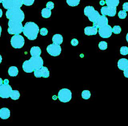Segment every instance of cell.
<instances>
[{"instance_id":"obj_33","label":"cell","mask_w":128,"mask_h":126,"mask_svg":"<svg viewBox=\"0 0 128 126\" xmlns=\"http://www.w3.org/2000/svg\"><path fill=\"white\" fill-rule=\"evenodd\" d=\"M78 41L76 38H73L71 40V44L72 46H77L78 45Z\"/></svg>"},{"instance_id":"obj_3","label":"cell","mask_w":128,"mask_h":126,"mask_svg":"<svg viewBox=\"0 0 128 126\" xmlns=\"http://www.w3.org/2000/svg\"><path fill=\"white\" fill-rule=\"evenodd\" d=\"M6 17L9 20L22 22L24 19V14L20 8L8 9L6 13Z\"/></svg>"},{"instance_id":"obj_36","label":"cell","mask_w":128,"mask_h":126,"mask_svg":"<svg viewBox=\"0 0 128 126\" xmlns=\"http://www.w3.org/2000/svg\"><path fill=\"white\" fill-rule=\"evenodd\" d=\"M2 11L1 8H0V18L2 16Z\"/></svg>"},{"instance_id":"obj_8","label":"cell","mask_w":128,"mask_h":126,"mask_svg":"<svg viewBox=\"0 0 128 126\" xmlns=\"http://www.w3.org/2000/svg\"><path fill=\"white\" fill-rule=\"evenodd\" d=\"M10 44L14 48H21L24 44V39L20 35H14L10 39Z\"/></svg>"},{"instance_id":"obj_21","label":"cell","mask_w":128,"mask_h":126,"mask_svg":"<svg viewBox=\"0 0 128 126\" xmlns=\"http://www.w3.org/2000/svg\"><path fill=\"white\" fill-rule=\"evenodd\" d=\"M105 2L108 6L116 7L120 3V0H106Z\"/></svg>"},{"instance_id":"obj_14","label":"cell","mask_w":128,"mask_h":126,"mask_svg":"<svg viewBox=\"0 0 128 126\" xmlns=\"http://www.w3.org/2000/svg\"><path fill=\"white\" fill-rule=\"evenodd\" d=\"M106 24H108V19L104 15H100L96 21L93 22V26L96 28L102 27Z\"/></svg>"},{"instance_id":"obj_40","label":"cell","mask_w":128,"mask_h":126,"mask_svg":"<svg viewBox=\"0 0 128 126\" xmlns=\"http://www.w3.org/2000/svg\"><path fill=\"white\" fill-rule=\"evenodd\" d=\"M1 32H2V27L0 25V36L1 35Z\"/></svg>"},{"instance_id":"obj_28","label":"cell","mask_w":128,"mask_h":126,"mask_svg":"<svg viewBox=\"0 0 128 126\" xmlns=\"http://www.w3.org/2000/svg\"><path fill=\"white\" fill-rule=\"evenodd\" d=\"M120 53L122 55L128 54V47L126 46H122L120 48Z\"/></svg>"},{"instance_id":"obj_34","label":"cell","mask_w":128,"mask_h":126,"mask_svg":"<svg viewBox=\"0 0 128 126\" xmlns=\"http://www.w3.org/2000/svg\"><path fill=\"white\" fill-rule=\"evenodd\" d=\"M122 8L125 11H128V2H124L122 4Z\"/></svg>"},{"instance_id":"obj_13","label":"cell","mask_w":128,"mask_h":126,"mask_svg":"<svg viewBox=\"0 0 128 126\" xmlns=\"http://www.w3.org/2000/svg\"><path fill=\"white\" fill-rule=\"evenodd\" d=\"M34 75L36 78H48L50 76V72L47 67L42 66L40 69L34 71Z\"/></svg>"},{"instance_id":"obj_19","label":"cell","mask_w":128,"mask_h":126,"mask_svg":"<svg viewBox=\"0 0 128 126\" xmlns=\"http://www.w3.org/2000/svg\"><path fill=\"white\" fill-rule=\"evenodd\" d=\"M52 41L54 44L60 45L63 42V37L60 34H56L52 36Z\"/></svg>"},{"instance_id":"obj_37","label":"cell","mask_w":128,"mask_h":126,"mask_svg":"<svg viewBox=\"0 0 128 126\" xmlns=\"http://www.w3.org/2000/svg\"><path fill=\"white\" fill-rule=\"evenodd\" d=\"M3 83V81L2 80V79L1 78H0V86H1L2 84Z\"/></svg>"},{"instance_id":"obj_35","label":"cell","mask_w":128,"mask_h":126,"mask_svg":"<svg viewBox=\"0 0 128 126\" xmlns=\"http://www.w3.org/2000/svg\"><path fill=\"white\" fill-rule=\"evenodd\" d=\"M124 75L125 77L128 78V68L124 71Z\"/></svg>"},{"instance_id":"obj_9","label":"cell","mask_w":128,"mask_h":126,"mask_svg":"<svg viewBox=\"0 0 128 126\" xmlns=\"http://www.w3.org/2000/svg\"><path fill=\"white\" fill-rule=\"evenodd\" d=\"M46 51L50 55L52 56H58L61 53L62 48L60 45L52 43L47 46Z\"/></svg>"},{"instance_id":"obj_17","label":"cell","mask_w":128,"mask_h":126,"mask_svg":"<svg viewBox=\"0 0 128 126\" xmlns=\"http://www.w3.org/2000/svg\"><path fill=\"white\" fill-rule=\"evenodd\" d=\"M10 117V111L8 108H2L0 109V118L2 120L8 119Z\"/></svg>"},{"instance_id":"obj_6","label":"cell","mask_w":128,"mask_h":126,"mask_svg":"<svg viewBox=\"0 0 128 126\" xmlns=\"http://www.w3.org/2000/svg\"><path fill=\"white\" fill-rule=\"evenodd\" d=\"M3 7L6 9L20 8L23 4L22 0H4L2 2Z\"/></svg>"},{"instance_id":"obj_20","label":"cell","mask_w":128,"mask_h":126,"mask_svg":"<svg viewBox=\"0 0 128 126\" xmlns=\"http://www.w3.org/2000/svg\"><path fill=\"white\" fill-rule=\"evenodd\" d=\"M18 70L16 66H11L8 68V74L12 77H15L18 75Z\"/></svg>"},{"instance_id":"obj_39","label":"cell","mask_w":128,"mask_h":126,"mask_svg":"<svg viewBox=\"0 0 128 126\" xmlns=\"http://www.w3.org/2000/svg\"><path fill=\"white\" fill-rule=\"evenodd\" d=\"M2 56L0 55V63L2 62Z\"/></svg>"},{"instance_id":"obj_29","label":"cell","mask_w":128,"mask_h":126,"mask_svg":"<svg viewBox=\"0 0 128 126\" xmlns=\"http://www.w3.org/2000/svg\"><path fill=\"white\" fill-rule=\"evenodd\" d=\"M127 15L126 11L124 10H120L118 13V16L120 19H124Z\"/></svg>"},{"instance_id":"obj_31","label":"cell","mask_w":128,"mask_h":126,"mask_svg":"<svg viewBox=\"0 0 128 126\" xmlns=\"http://www.w3.org/2000/svg\"><path fill=\"white\" fill-rule=\"evenodd\" d=\"M40 34L42 36H46L48 34V29L46 28H44V27H43V28H42L40 29Z\"/></svg>"},{"instance_id":"obj_26","label":"cell","mask_w":128,"mask_h":126,"mask_svg":"<svg viewBox=\"0 0 128 126\" xmlns=\"http://www.w3.org/2000/svg\"><path fill=\"white\" fill-rule=\"evenodd\" d=\"M98 48L102 50H104L108 48V43L106 41H100L98 43Z\"/></svg>"},{"instance_id":"obj_27","label":"cell","mask_w":128,"mask_h":126,"mask_svg":"<svg viewBox=\"0 0 128 126\" xmlns=\"http://www.w3.org/2000/svg\"><path fill=\"white\" fill-rule=\"evenodd\" d=\"M121 28L119 25H115L112 28V32L116 34H120L121 32Z\"/></svg>"},{"instance_id":"obj_15","label":"cell","mask_w":128,"mask_h":126,"mask_svg":"<svg viewBox=\"0 0 128 126\" xmlns=\"http://www.w3.org/2000/svg\"><path fill=\"white\" fill-rule=\"evenodd\" d=\"M98 32V28L94 26H87L84 29V32L86 35L90 36L97 34Z\"/></svg>"},{"instance_id":"obj_12","label":"cell","mask_w":128,"mask_h":126,"mask_svg":"<svg viewBox=\"0 0 128 126\" xmlns=\"http://www.w3.org/2000/svg\"><path fill=\"white\" fill-rule=\"evenodd\" d=\"M100 12L102 15H108L110 17L115 16L116 13V7H110V6H103L100 9Z\"/></svg>"},{"instance_id":"obj_24","label":"cell","mask_w":128,"mask_h":126,"mask_svg":"<svg viewBox=\"0 0 128 126\" xmlns=\"http://www.w3.org/2000/svg\"><path fill=\"white\" fill-rule=\"evenodd\" d=\"M91 94L88 90H84L82 93V97L84 100H88L90 98Z\"/></svg>"},{"instance_id":"obj_23","label":"cell","mask_w":128,"mask_h":126,"mask_svg":"<svg viewBox=\"0 0 128 126\" xmlns=\"http://www.w3.org/2000/svg\"><path fill=\"white\" fill-rule=\"evenodd\" d=\"M10 97L13 100H17L20 97V93L18 90H12Z\"/></svg>"},{"instance_id":"obj_4","label":"cell","mask_w":128,"mask_h":126,"mask_svg":"<svg viewBox=\"0 0 128 126\" xmlns=\"http://www.w3.org/2000/svg\"><path fill=\"white\" fill-rule=\"evenodd\" d=\"M8 31L10 34L18 35L22 32L23 25L22 22L9 20L8 22Z\"/></svg>"},{"instance_id":"obj_32","label":"cell","mask_w":128,"mask_h":126,"mask_svg":"<svg viewBox=\"0 0 128 126\" xmlns=\"http://www.w3.org/2000/svg\"><path fill=\"white\" fill-rule=\"evenodd\" d=\"M46 8L50 9H52L54 8V3L52 1H48L46 3Z\"/></svg>"},{"instance_id":"obj_2","label":"cell","mask_w":128,"mask_h":126,"mask_svg":"<svg viewBox=\"0 0 128 126\" xmlns=\"http://www.w3.org/2000/svg\"><path fill=\"white\" fill-rule=\"evenodd\" d=\"M39 31L38 25L34 22H27L23 27L22 32L24 35L30 40H35L37 38Z\"/></svg>"},{"instance_id":"obj_41","label":"cell","mask_w":128,"mask_h":126,"mask_svg":"<svg viewBox=\"0 0 128 126\" xmlns=\"http://www.w3.org/2000/svg\"><path fill=\"white\" fill-rule=\"evenodd\" d=\"M3 0H0V3H2V2Z\"/></svg>"},{"instance_id":"obj_22","label":"cell","mask_w":128,"mask_h":126,"mask_svg":"<svg viewBox=\"0 0 128 126\" xmlns=\"http://www.w3.org/2000/svg\"><path fill=\"white\" fill-rule=\"evenodd\" d=\"M51 14H52L51 10L47 8H44L41 11L42 16L44 18H49Z\"/></svg>"},{"instance_id":"obj_5","label":"cell","mask_w":128,"mask_h":126,"mask_svg":"<svg viewBox=\"0 0 128 126\" xmlns=\"http://www.w3.org/2000/svg\"><path fill=\"white\" fill-rule=\"evenodd\" d=\"M84 14L88 17V20L92 22H95L100 15L99 12L95 10L93 6L90 5H88L84 7Z\"/></svg>"},{"instance_id":"obj_30","label":"cell","mask_w":128,"mask_h":126,"mask_svg":"<svg viewBox=\"0 0 128 126\" xmlns=\"http://www.w3.org/2000/svg\"><path fill=\"white\" fill-rule=\"evenodd\" d=\"M34 0H22L23 4L26 6L32 5L34 3Z\"/></svg>"},{"instance_id":"obj_25","label":"cell","mask_w":128,"mask_h":126,"mask_svg":"<svg viewBox=\"0 0 128 126\" xmlns=\"http://www.w3.org/2000/svg\"><path fill=\"white\" fill-rule=\"evenodd\" d=\"M68 4L71 6H76L78 5L80 0H66Z\"/></svg>"},{"instance_id":"obj_18","label":"cell","mask_w":128,"mask_h":126,"mask_svg":"<svg viewBox=\"0 0 128 126\" xmlns=\"http://www.w3.org/2000/svg\"><path fill=\"white\" fill-rule=\"evenodd\" d=\"M42 51L38 46H33L30 50V54L32 56H39L41 54Z\"/></svg>"},{"instance_id":"obj_1","label":"cell","mask_w":128,"mask_h":126,"mask_svg":"<svg viewBox=\"0 0 128 126\" xmlns=\"http://www.w3.org/2000/svg\"><path fill=\"white\" fill-rule=\"evenodd\" d=\"M44 61L41 57L36 56L32 57L28 60H26L22 64V69L26 73H32L38 70L43 66Z\"/></svg>"},{"instance_id":"obj_11","label":"cell","mask_w":128,"mask_h":126,"mask_svg":"<svg viewBox=\"0 0 128 126\" xmlns=\"http://www.w3.org/2000/svg\"><path fill=\"white\" fill-rule=\"evenodd\" d=\"M12 87L8 84H2L0 86V97L8 98L12 91Z\"/></svg>"},{"instance_id":"obj_16","label":"cell","mask_w":128,"mask_h":126,"mask_svg":"<svg viewBox=\"0 0 128 126\" xmlns=\"http://www.w3.org/2000/svg\"><path fill=\"white\" fill-rule=\"evenodd\" d=\"M118 67L120 70L124 71L128 68V60L126 58H121L118 62Z\"/></svg>"},{"instance_id":"obj_7","label":"cell","mask_w":128,"mask_h":126,"mask_svg":"<svg viewBox=\"0 0 128 126\" xmlns=\"http://www.w3.org/2000/svg\"><path fill=\"white\" fill-rule=\"evenodd\" d=\"M58 97L61 102H68L72 99V92L70 90L66 88L62 89L58 93Z\"/></svg>"},{"instance_id":"obj_10","label":"cell","mask_w":128,"mask_h":126,"mask_svg":"<svg viewBox=\"0 0 128 126\" xmlns=\"http://www.w3.org/2000/svg\"><path fill=\"white\" fill-rule=\"evenodd\" d=\"M98 32L101 37L104 38H109L112 34V28L110 25L106 24L102 27L98 28Z\"/></svg>"},{"instance_id":"obj_38","label":"cell","mask_w":128,"mask_h":126,"mask_svg":"<svg viewBox=\"0 0 128 126\" xmlns=\"http://www.w3.org/2000/svg\"><path fill=\"white\" fill-rule=\"evenodd\" d=\"M126 40L128 42V33L126 34Z\"/></svg>"}]
</instances>
